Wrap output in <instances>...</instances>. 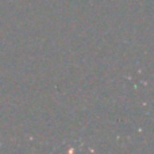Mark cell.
Wrapping results in <instances>:
<instances>
[]
</instances>
